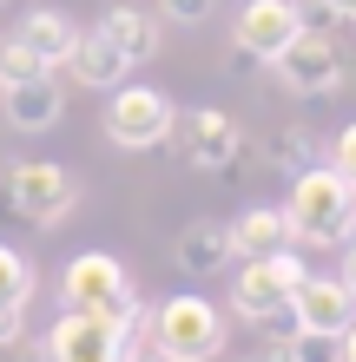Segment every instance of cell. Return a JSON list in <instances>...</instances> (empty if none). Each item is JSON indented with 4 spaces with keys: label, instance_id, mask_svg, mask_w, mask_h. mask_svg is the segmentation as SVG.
Wrapping results in <instances>:
<instances>
[{
    "label": "cell",
    "instance_id": "1",
    "mask_svg": "<svg viewBox=\"0 0 356 362\" xmlns=\"http://www.w3.org/2000/svg\"><path fill=\"white\" fill-rule=\"evenodd\" d=\"M284 224H290V244L304 250H343L356 238V185L337 165H310V172L290 178Z\"/></svg>",
    "mask_w": 356,
    "mask_h": 362
},
{
    "label": "cell",
    "instance_id": "2",
    "mask_svg": "<svg viewBox=\"0 0 356 362\" xmlns=\"http://www.w3.org/2000/svg\"><path fill=\"white\" fill-rule=\"evenodd\" d=\"M59 303H67V310H93V316H113V323H125V329L152 323V310L139 303L125 264L106 257V250H86V257L67 264V276H59Z\"/></svg>",
    "mask_w": 356,
    "mask_h": 362
},
{
    "label": "cell",
    "instance_id": "3",
    "mask_svg": "<svg viewBox=\"0 0 356 362\" xmlns=\"http://www.w3.org/2000/svg\"><path fill=\"white\" fill-rule=\"evenodd\" d=\"M152 336L178 362H218L224 343H231V323H224V310L205 303V296H172V303L152 310Z\"/></svg>",
    "mask_w": 356,
    "mask_h": 362
},
{
    "label": "cell",
    "instance_id": "4",
    "mask_svg": "<svg viewBox=\"0 0 356 362\" xmlns=\"http://www.w3.org/2000/svg\"><path fill=\"white\" fill-rule=\"evenodd\" d=\"M178 152V165H192V172H231L244 158V125L231 112H218V105H192V112L172 119V139H165Z\"/></svg>",
    "mask_w": 356,
    "mask_h": 362
},
{
    "label": "cell",
    "instance_id": "5",
    "mask_svg": "<svg viewBox=\"0 0 356 362\" xmlns=\"http://www.w3.org/2000/svg\"><path fill=\"white\" fill-rule=\"evenodd\" d=\"M304 257L297 250H270V257H244V270H238V290H231V310L244 316V323H270L277 310H290V296H297V284H304Z\"/></svg>",
    "mask_w": 356,
    "mask_h": 362
},
{
    "label": "cell",
    "instance_id": "6",
    "mask_svg": "<svg viewBox=\"0 0 356 362\" xmlns=\"http://www.w3.org/2000/svg\"><path fill=\"white\" fill-rule=\"evenodd\" d=\"M172 119H178V105L159 86H113L106 139L119 145V152H159V145L172 139Z\"/></svg>",
    "mask_w": 356,
    "mask_h": 362
},
{
    "label": "cell",
    "instance_id": "7",
    "mask_svg": "<svg viewBox=\"0 0 356 362\" xmlns=\"http://www.w3.org/2000/svg\"><path fill=\"white\" fill-rule=\"evenodd\" d=\"M270 66H277V86H284L290 99H330V93L343 86V73H350L330 33H297L277 59H270Z\"/></svg>",
    "mask_w": 356,
    "mask_h": 362
},
{
    "label": "cell",
    "instance_id": "8",
    "mask_svg": "<svg viewBox=\"0 0 356 362\" xmlns=\"http://www.w3.org/2000/svg\"><path fill=\"white\" fill-rule=\"evenodd\" d=\"M13 198H20L27 230H53V224L73 218L79 178L67 172V165H53V158H27V165H13Z\"/></svg>",
    "mask_w": 356,
    "mask_h": 362
},
{
    "label": "cell",
    "instance_id": "9",
    "mask_svg": "<svg viewBox=\"0 0 356 362\" xmlns=\"http://www.w3.org/2000/svg\"><path fill=\"white\" fill-rule=\"evenodd\" d=\"M125 323H113V316H93V310H67L59 323L47 329V343H53V356L59 362H119V349H125Z\"/></svg>",
    "mask_w": 356,
    "mask_h": 362
},
{
    "label": "cell",
    "instance_id": "10",
    "mask_svg": "<svg viewBox=\"0 0 356 362\" xmlns=\"http://www.w3.org/2000/svg\"><path fill=\"white\" fill-rule=\"evenodd\" d=\"M290 316H297V329H310V336H343L356 323V290L343 276H304L297 296H290Z\"/></svg>",
    "mask_w": 356,
    "mask_h": 362
},
{
    "label": "cell",
    "instance_id": "11",
    "mask_svg": "<svg viewBox=\"0 0 356 362\" xmlns=\"http://www.w3.org/2000/svg\"><path fill=\"white\" fill-rule=\"evenodd\" d=\"M297 40L290 0H244L238 7V59H277Z\"/></svg>",
    "mask_w": 356,
    "mask_h": 362
},
{
    "label": "cell",
    "instance_id": "12",
    "mask_svg": "<svg viewBox=\"0 0 356 362\" xmlns=\"http://www.w3.org/2000/svg\"><path fill=\"white\" fill-rule=\"evenodd\" d=\"M0 112H7L13 132H47V125H59V112H67V86H59L53 73H33V79H20V86H0Z\"/></svg>",
    "mask_w": 356,
    "mask_h": 362
},
{
    "label": "cell",
    "instance_id": "13",
    "mask_svg": "<svg viewBox=\"0 0 356 362\" xmlns=\"http://www.w3.org/2000/svg\"><path fill=\"white\" fill-rule=\"evenodd\" d=\"M172 257H178V270H185V276H218L224 264H238L231 224H224V218H192V224L178 230Z\"/></svg>",
    "mask_w": 356,
    "mask_h": 362
},
{
    "label": "cell",
    "instance_id": "14",
    "mask_svg": "<svg viewBox=\"0 0 356 362\" xmlns=\"http://www.w3.org/2000/svg\"><path fill=\"white\" fill-rule=\"evenodd\" d=\"M67 73L79 79V86H86V93H113V86H125V73H132V59H125L119 47H113V40L106 33H86V27H79V47H73V59H67Z\"/></svg>",
    "mask_w": 356,
    "mask_h": 362
},
{
    "label": "cell",
    "instance_id": "15",
    "mask_svg": "<svg viewBox=\"0 0 356 362\" xmlns=\"http://www.w3.org/2000/svg\"><path fill=\"white\" fill-rule=\"evenodd\" d=\"M13 33L27 40V47L40 53V66H53V73L67 66V59H73V47H79V27H73V13H59V7H27Z\"/></svg>",
    "mask_w": 356,
    "mask_h": 362
},
{
    "label": "cell",
    "instance_id": "16",
    "mask_svg": "<svg viewBox=\"0 0 356 362\" xmlns=\"http://www.w3.org/2000/svg\"><path fill=\"white\" fill-rule=\"evenodd\" d=\"M99 33H106L113 47L132 59V66H145V59L159 53V20H152V13H139L132 0H113V7L99 13Z\"/></svg>",
    "mask_w": 356,
    "mask_h": 362
},
{
    "label": "cell",
    "instance_id": "17",
    "mask_svg": "<svg viewBox=\"0 0 356 362\" xmlns=\"http://www.w3.org/2000/svg\"><path fill=\"white\" fill-rule=\"evenodd\" d=\"M231 244H238V257H270V250H284L290 244L284 204H251L244 218H231Z\"/></svg>",
    "mask_w": 356,
    "mask_h": 362
},
{
    "label": "cell",
    "instance_id": "18",
    "mask_svg": "<svg viewBox=\"0 0 356 362\" xmlns=\"http://www.w3.org/2000/svg\"><path fill=\"white\" fill-rule=\"evenodd\" d=\"M270 165H277L284 178H297V172H310V165H323V158H317V132H304V125H284V132L270 139Z\"/></svg>",
    "mask_w": 356,
    "mask_h": 362
},
{
    "label": "cell",
    "instance_id": "19",
    "mask_svg": "<svg viewBox=\"0 0 356 362\" xmlns=\"http://www.w3.org/2000/svg\"><path fill=\"white\" fill-rule=\"evenodd\" d=\"M27 296H33V264L13 244H0V310H27Z\"/></svg>",
    "mask_w": 356,
    "mask_h": 362
},
{
    "label": "cell",
    "instance_id": "20",
    "mask_svg": "<svg viewBox=\"0 0 356 362\" xmlns=\"http://www.w3.org/2000/svg\"><path fill=\"white\" fill-rule=\"evenodd\" d=\"M33 73H53V66H40V53L27 47L20 33L0 40V86H20V79H33Z\"/></svg>",
    "mask_w": 356,
    "mask_h": 362
},
{
    "label": "cell",
    "instance_id": "21",
    "mask_svg": "<svg viewBox=\"0 0 356 362\" xmlns=\"http://www.w3.org/2000/svg\"><path fill=\"white\" fill-rule=\"evenodd\" d=\"M290 13H297V33H337L343 27V13L330 0H290Z\"/></svg>",
    "mask_w": 356,
    "mask_h": 362
},
{
    "label": "cell",
    "instance_id": "22",
    "mask_svg": "<svg viewBox=\"0 0 356 362\" xmlns=\"http://www.w3.org/2000/svg\"><path fill=\"white\" fill-rule=\"evenodd\" d=\"M119 362H178V356H172V349H165L159 336H152V323H145V329H132V336H125Z\"/></svg>",
    "mask_w": 356,
    "mask_h": 362
},
{
    "label": "cell",
    "instance_id": "23",
    "mask_svg": "<svg viewBox=\"0 0 356 362\" xmlns=\"http://www.w3.org/2000/svg\"><path fill=\"white\" fill-rule=\"evenodd\" d=\"M218 0H159V13L172 20V27H198V20H212Z\"/></svg>",
    "mask_w": 356,
    "mask_h": 362
},
{
    "label": "cell",
    "instance_id": "24",
    "mask_svg": "<svg viewBox=\"0 0 356 362\" xmlns=\"http://www.w3.org/2000/svg\"><path fill=\"white\" fill-rule=\"evenodd\" d=\"M0 230H27L20 198H13V165H7V158H0Z\"/></svg>",
    "mask_w": 356,
    "mask_h": 362
},
{
    "label": "cell",
    "instance_id": "25",
    "mask_svg": "<svg viewBox=\"0 0 356 362\" xmlns=\"http://www.w3.org/2000/svg\"><path fill=\"white\" fill-rule=\"evenodd\" d=\"M290 349H297V362H337V336H310V329H297V336H290Z\"/></svg>",
    "mask_w": 356,
    "mask_h": 362
},
{
    "label": "cell",
    "instance_id": "26",
    "mask_svg": "<svg viewBox=\"0 0 356 362\" xmlns=\"http://www.w3.org/2000/svg\"><path fill=\"white\" fill-rule=\"evenodd\" d=\"M330 165H337V172H343V178L356 185V119L343 125V132H337V139H330Z\"/></svg>",
    "mask_w": 356,
    "mask_h": 362
},
{
    "label": "cell",
    "instance_id": "27",
    "mask_svg": "<svg viewBox=\"0 0 356 362\" xmlns=\"http://www.w3.org/2000/svg\"><path fill=\"white\" fill-rule=\"evenodd\" d=\"M251 362H297V349H290V336H264V343L251 349Z\"/></svg>",
    "mask_w": 356,
    "mask_h": 362
},
{
    "label": "cell",
    "instance_id": "28",
    "mask_svg": "<svg viewBox=\"0 0 356 362\" xmlns=\"http://www.w3.org/2000/svg\"><path fill=\"white\" fill-rule=\"evenodd\" d=\"M20 343V310H0V349Z\"/></svg>",
    "mask_w": 356,
    "mask_h": 362
},
{
    "label": "cell",
    "instance_id": "29",
    "mask_svg": "<svg viewBox=\"0 0 356 362\" xmlns=\"http://www.w3.org/2000/svg\"><path fill=\"white\" fill-rule=\"evenodd\" d=\"M337 362H356V323H350V329L337 336Z\"/></svg>",
    "mask_w": 356,
    "mask_h": 362
},
{
    "label": "cell",
    "instance_id": "30",
    "mask_svg": "<svg viewBox=\"0 0 356 362\" xmlns=\"http://www.w3.org/2000/svg\"><path fill=\"white\" fill-rule=\"evenodd\" d=\"M20 362H59V356H53V343H33V349L20 356Z\"/></svg>",
    "mask_w": 356,
    "mask_h": 362
},
{
    "label": "cell",
    "instance_id": "31",
    "mask_svg": "<svg viewBox=\"0 0 356 362\" xmlns=\"http://www.w3.org/2000/svg\"><path fill=\"white\" fill-rule=\"evenodd\" d=\"M343 250H350V264H343V284H350V290H356V238H350V244H343Z\"/></svg>",
    "mask_w": 356,
    "mask_h": 362
},
{
    "label": "cell",
    "instance_id": "32",
    "mask_svg": "<svg viewBox=\"0 0 356 362\" xmlns=\"http://www.w3.org/2000/svg\"><path fill=\"white\" fill-rule=\"evenodd\" d=\"M330 7H337V13H343V20H356V0H330Z\"/></svg>",
    "mask_w": 356,
    "mask_h": 362
}]
</instances>
